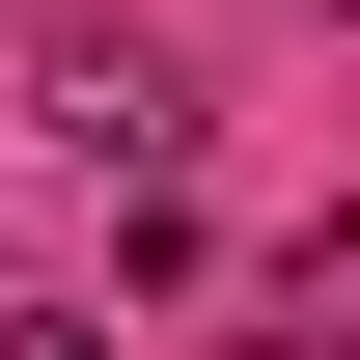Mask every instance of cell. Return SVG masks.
Masks as SVG:
<instances>
[{
	"mask_svg": "<svg viewBox=\"0 0 360 360\" xmlns=\"http://www.w3.org/2000/svg\"><path fill=\"white\" fill-rule=\"evenodd\" d=\"M56 139H84L111 194H167V167H194V84H167V56L111 28V56H56Z\"/></svg>",
	"mask_w": 360,
	"mask_h": 360,
	"instance_id": "obj_1",
	"label": "cell"
},
{
	"mask_svg": "<svg viewBox=\"0 0 360 360\" xmlns=\"http://www.w3.org/2000/svg\"><path fill=\"white\" fill-rule=\"evenodd\" d=\"M0 360H111V305H0Z\"/></svg>",
	"mask_w": 360,
	"mask_h": 360,
	"instance_id": "obj_2",
	"label": "cell"
},
{
	"mask_svg": "<svg viewBox=\"0 0 360 360\" xmlns=\"http://www.w3.org/2000/svg\"><path fill=\"white\" fill-rule=\"evenodd\" d=\"M222 360H360V333H333V305H277V333H222Z\"/></svg>",
	"mask_w": 360,
	"mask_h": 360,
	"instance_id": "obj_3",
	"label": "cell"
}]
</instances>
